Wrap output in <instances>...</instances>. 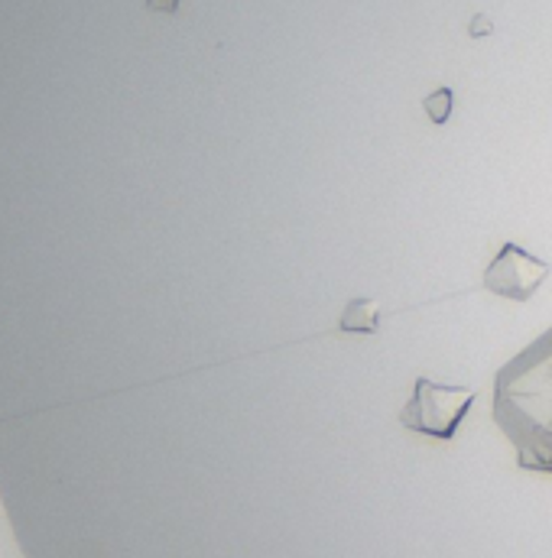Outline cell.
Instances as JSON below:
<instances>
[{"instance_id": "cell-1", "label": "cell", "mask_w": 552, "mask_h": 558, "mask_svg": "<svg viewBox=\"0 0 552 558\" xmlns=\"http://www.w3.org/2000/svg\"><path fill=\"white\" fill-rule=\"evenodd\" d=\"M494 422L517 468L552 474V328L494 374Z\"/></svg>"}, {"instance_id": "cell-2", "label": "cell", "mask_w": 552, "mask_h": 558, "mask_svg": "<svg viewBox=\"0 0 552 558\" xmlns=\"http://www.w3.org/2000/svg\"><path fill=\"white\" fill-rule=\"evenodd\" d=\"M475 397L478 393L471 387L435 384L429 377H416L413 397L400 410V425L410 432H419V435L439 438V441H452L461 418L468 416Z\"/></svg>"}, {"instance_id": "cell-3", "label": "cell", "mask_w": 552, "mask_h": 558, "mask_svg": "<svg viewBox=\"0 0 552 558\" xmlns=\"http://www.w3.org/2000/svg\"><path fill=\"white\" fill-rule=\"evenodd\" d=\"M550 274L552 267L547 260H540L530 251H524L520 244L507 241L484 270V289L491 295H501L511 302H530Z\"/></svg>"}, {"instance_id": "cell-4", "label": "cell", "mask_w": 552, "mask_h": 558, "mask_svg": "<svg viewBox=\"0 0 552 558\" xmlns=\"http://www.w3.org/2000/svg\"><path fill=\"white\" fill-rule=\"evenodd\" d=\"M338 328L345 335H374L381 328V305L374 299H364V295L351 299L341 312Z\"/></svg>"}, {"instance_id": "cell-5", "label": "cell", "mask_w": 552, "mask_h": 558, "mask_svg": "<svg viewBox=\"0 0 552 558\" xmlns=\"http://www.w3.org/2000/svg\"><path fill=\"white\" fill-rule=\"evenodd\" d=\"M452 108H455V92H452L448 85H442V88H435L432 95H425V98H422V111H425V118H429L435 128L448 124Z\"/></svg>"}, {"instance_id": "cell-6", "label": "cell", "mask_w": 552, "mask_h": 558, "mask_svg": "<svg viewBox=\"0 0 552 558\" xmlns=\"http://www.w3.org/2000/svg\"><path fill=\"white\" fill-rule=\"evenodd\" d=\"M491 33H494L491 16H488V13H475L471 23H468V36H471V39H484V36H491Z\"/></svg>"}, {"instance_id": "cell-7", "label": "cell", "mask_w": 552, "mask_h": 558, "mask_svg": "<svg viewBox=\"0 0 552 558\" xmlns=\"http://www.w3.org/2000/svg\"><path fill=\"white\" fill-rule=\"evenodd\" d=\"M149 3H153V7H163V10H176L179 0H149Z\"/></svg>"}]
</instances>
